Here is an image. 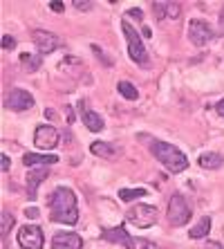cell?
I'll list each match as a JSON object with an SVG mask.
<instances>
[{
    "instance_id": "cell-20",
    "label": "cell",
    "mask_w": 224,
    "mask_h": 249,
    "mask_svg": "<svg viewBox=\"0 0 224 249\" xmlns=\"http://www.w3.org/2000/svg\"><path fill=\"white\" fill-rule=\"evenodd\" d=\"M117 90H119V94H121V97H126L128 101H135V99L139 97V90H137L135 86H132L130 81H119Z\"/></svg>"
},
{
    "instance_id": "cell-15",
    "label": "cell",
    "mask_w": 224,
    "mask_h": 249,
    "mask_svg": "<svg viewBox=\"0 0 224 249\" xmlns=\"http://www.w3.org/2000/svg\"><path fill=\"white\" fill-rule=\"evenodd\" d=\"M58 162L56 155H38V153H25L23 155V164L29 168L36 166H52V164Z\"/></svg>"
},
{
    "instance_id": "cell-21",
    "label": "cell",
    "mask_w": 224,
    "mask_h": 249,
    "mask_svg": "<svg viewBox=\"0 0 224 249\" xmlns=\"http://www.w3.org/2000/svg\"><path fill=\"white\" fill-rule=\"evenodd\" d=\"M90 151H92V155H99V157H112L115 155V148L110 144H105V142H94L92 146H90Z\"/></svg>"
},
{
    "instance_id": "cell-26",
    "label": "cell",
    "mask_w": 224,
    "mask_h": 249,
    "mask_svg": "<svg viewBox=\"0 0 224 249\" xmlns=\"http://www.w3.org/2000/svg\"><path fill=\"white\" fill-rule=\"evenodd\" d=\"M14 47H16V38L9 34L2 36V50H14Z\"/></svg>"
},
{
    "instance_id": "cell-28",
    "label": "cell",
    "mask_w": 224,
    "mask_h": 249,
    "mask_svg": "<svg viewBox=\"0 0 224 249\" xmlns=\"http://www.w3.org/2000/svg\"><path fill=\"white\" fill-rule=\"evenodd\" d=\"M74 7L79 9V12H87V9H92V2H81V0H76Z\"/></svg>"
},
{
    "instance_id": "cell-35",
    "label": "cell",
    "mask_w": 224,
    "mask_h": 249,
    "mask_svg": "<svg viewBox=\"0 0 224 249\" xmlns=\"http://www.w3.org/2000/svg\"><path fill=\"white\" fill-rule=\"evenodd\" d=\"M202 249H222V245L220 243H208V245H204Z\"/></svg>"
},
{
    "instance_id": "cell-11",
    "label": "cell",
    "mask_w": 224,
    "mask_h": 249,
    "mask_svg": "<svg viewBox=\"0 0 224 249\" xmlns=\"http://www.w3.org/2000/svg\"><path fill=\"white\" fill-rule=\"evenodd\" d=\"M101 238H103V240H110V243L123 245V249H137V240H132L130 233L123 229V225L115 227V229H105V231L101 233Z\"/></svg>"
},
{
    "instance_id": "cell-34",
    "label": "cell",
    "mask_w": 224,
    "mask_h": 249,
    "mask_svg": "<svg viewBox=\"0 0 224 249\" xmlns=\"http://www.w3.org/2000/svg\"><path fill=\"white\" fill-rule=\"evenodd\" d=\"M215 110H218V115H220V117H224V99L220 101L218 106H215Z\"/></svg>"
},
{
    "instance_id": "cell-12",
    "label": "cell",
    "mask_w": 224,
    "mask_h": 249,
    "mask_svg": "<svg viewBox=\"0 0 224 249\" xmlns=\"http://www.w3.org/2000/svg\"><path fill=\"white\" fill-rule=\"evenodd\" d=\"M83 247V240L81 236L72 231H58L52 238V249H81Z\"/></svg>"
},
{
    "instance_id": "cell-7",
    "label": "cell",
    "mask_w": 224,
    "mask_h": 249,
    "mask_svg": "<svg viewBox=\"0 0 224 249\" xmlns=\"http://www.w3.org/2000/svg\"><path fill=\"white\" fill-rule=\"evenodd\" d=\"M43 243H45V238H43V229L36 225H25L20 227V231H18V245L23 249H43Z\"/></svg>"
},
{
    "instance_id": "cell-38",
    "label": "cell",
    "mask_w": 224,
    "mask_h": 249,
    "mask_svg": "<svg viewBox=\"0 0 224 249\" xmlns=\"http://www.w3.org/2000/svg\"><path fill=\"white\" fill-rule=\"evenodd\" d=\"M144 36H146V38H150V36H153V32H150V27H144Z\"/></svg>"
},
{
    "instance_id": "cell-22",
    "label": "cell",
    "mask_w": 224,
    "mask_h": 249,
    "mask_svg": "<svg viewBox=\"0 0 224 249\" xmlns=\"http://www.w3.org/2000/svg\"><path fill=\"white\" fill-rule=\"evenodd\" d=\"M12 229H14V215L9 211H2L0 213V233H2V238H7V233Z\"/></svg>"
},
{
    "instance_id": "cell-31",
    "label": "cell",
    "mask_w": 224,
    "mask_h": 249,
    "mask_svg": "<svg viewBox=\"0 0 224 249\" xmlns=\"http://www.w3.org/2000/svg\"><path fill=\"white\" fill-rule=\"evenodd\" d=\"M0 164H2V171H9V166H12L9 155H0Z\"/></svg>"
},
{
    "instance_id": "cell-23",
    "label": "cell",
    "mask_w": 224,
    "mask_h": 249,
    "mask_svg": "<svg viewBox=\"0 0 224 249\" xmlns=\"http://www.w3.org/2000/svg\"><path fill=\"white\" fill-rule=\"evenodd\" d=\"M179 14H182V5H177V2H168L166 5V16L172 18V20H177Z\"/></svg>"
},
{
    "instance_id": "cell-25",
    "label": "cell",
    "mask_w": 224,
    "mask_h": 249,
    "mask_svg": "<svg viewBox=\"0 0 224 249\" xmlns=\"http://www.w3.org/2000/svg\"><path fill=\"white\" fill-rule=\"evenodd\" d=\"M92 52H94V56H97V58H99V61H103V63H105V65H112V61H110V58H108V56H105V54H103V52H101V47H99V45H92Z\"/></svg>"
},
{
    "instance_id": "cell-4",
    "label": "cell",
    "mask_w": 224,
    "mask_h": 249,
    "mask_svg": "<svg viewBox=\"0 0 224 249\" xmlns=\"http://www.w3.org/2000/svg\"><path fill=\"white\" fill-rule=\"evenodd\" d=\"M190 215H193V211H190V207L186 204L184 196L175 193V196L168 200V222H171L172 227H184L186 222L190 220Z\"/></svg>"
},
{
    "instance_id": "cell-5",
    "label": "cell",
    "mask_w": 224,
    "mask_h": 249,
    "mask_svg": "<svg viewBox=\"0 0 224 249\" xmlns=\"http://www.w3.org/2000/svg\"><path fill=\"white\" fill-rule=\"evenodd\" d=\"M128 222H132L139 229H148L157 222V207H150V204H137V207L128 209L126 213Z\"/></svg>"
},
{
    "instance_id": "cell-36",
    "label": "cell",
    "mask_w": 224,
    "mask_h": 249,
    "mask_svg": "<svg viewBox=\"0 0 224 249\" xmlns=\"http://www.w3.org/2000/svg\"><path fill=\"white\" fill-rule=\"evenodd\" d=\"M45 117H47V119H56V112L47 108V110H45Z\"/></svg>"
},
{
    "instance_id": "cell-10",
    "label": "cell",
    "mask_w": 224,
    "mask_h": 249,
    "mask_svg": "<svg viewBox=\"0 0 224 249\" xmlns=\"http://www.w3.org/2000/svg\"><path fill=\"white\" fill-rule=\"evenodd\" d=\"M34 144L40 151H52L58 146V130L52 126H38L34 133Z\"/></svg>"
},
{
    "instance_id": "cell-30",
    "label": "cell",
    "mask_w": 224,
    "mask_h": 249,
    "mask_svg": "<svg viewBox=\"0 0 224 249\" xmlns=\"http://www.w3.org/2000/svg\"><path fill=\"white\" fill-rule=\"evenodd\" d=\"M137 247H141V249H161V247H157L155 243H148V240H139Z\"/></svg>"
},
{
    "instance_id": "cell-19",
    "label": "cell",
    "mask_w": 224,
    "mask_h": 249,
    "mask_svg": "<svg viewBox=\"0 0 224 249\" xmlns=\"http://www.w3.org/2000/svg\"><path fill=\"white\" fill-rule=\"evenodd\" d=\"M144 196H148L146 189H119V200L121 202H132V200L144 197Z\"/></svg>"
},
{
    "instance_id": "cell-37",
    "label": "cell",
    "mask_w": 224,
    "mask_h": 249,
    "mask_svg": "<svg viewBox=\"0 0 224 249\" xmlns=\"http://www.w3.org/2000/svg\"><path fill=\"white\" fill-rule=\"evenodd\" d=\"M72 122H74V112L68 108V124H72Z\"/></svg>"
},
{
    "instance_id": "cell-32",
    "label": "cell",
    "mask_w": 224,
    "mask_h": 249,
    "mask_svg": "<svg viewBox=\"0 0 224 249\" xmlns=\"http://www.w3.org/2000/svg\"><path fill=\"white\" fill-rule=\"evenodd\" d=\"M128 16H132V18H137V20H141V18H144V14H141V9H130V12H128Z\"/></svg>"
},
{
    "instance_id": "cell-33",
    "label": "cell",
    "mask_w": 224,
    "mask_h": 249,
    "mask_svg": "<svg viewBox=\"0 0 224 249\" xmlns=\"http://www.w3.org/2000/svg\"><path fill=\"white\" fill-rule=\"evenodd\" d=\"M220 34H224V7H222V12H220Z\"/></svg>"
},
{
    "instance_id": "cell-2",
    "label": "cell",
    "mask_w": 224,
    "mask_h": 249,
    "mask_svg": "<svg viewBox=\"0 0 224 249\" xmlns=\"http://www.w3.org/2000/svg\"><path fill=\"white\" fill-rule=\"evenodd\" d=\"M150 151H153V155H155L157 160L171 171V173H182V171L189 168V160H186V155L179 151V148H175L172 144H168V142L155 139V142L150 144Z\"/></svg>"
},
{
    "instance_id": "cell-29",
    "label": "cell",
    "mask_w": 224,
    "mask_h": 249,
    "mask_svg": "<svg viewBox=\"0 0 224 249\" xmlns=\"http://www.w3.org/2000/svg\"><path fill=\"white\" fill-rule=\"evenodd\" d=\"M50 9H52V12H56V14H63L65 12V5H63V2H50Z\"/></svg>"
},
{
    "instance_id": "cell-1",
    "label": "cell",
    "mask_w": 224,
    "mask_h": 249,
    "mask_svg": "<svg viewBox=\"0 0 224 249\" xmlns=\"http://www.w3.org/2000/svg\"><path fill=\"white\" fill-rule=\"evenodd\" d=\"M50 211H52V220L61 225H76L79 222V207H76V196L68 186H58L47 200Z\"/></svg>"
},
{
    "instance_id": "cell-6",
    "label": "cell",
    "mask_w": 224,
    "mask_h": 249,
    "mask_svg": "<svg viewBox=\"0 0 224 249\" xmlns=\"http://www.w3.org/2000/svg\"><path fill=\"white\" fill-rule=\"evenodd\" d=\"M189 38L195 47H204L215 38V32L211 29V25L204 20H190L189 23Z\"/></svg>"
},
{
    "instance_id": "cell-3",
    "label": "cell",
    "mask_w": 224,
    "mask_h": 249,
    "mask_svg": "<svg viewBox=\"0 0 224 249\" xmlns=\"http://www.w3.org/2000/svg\"><path fill=\"white\" fill-rule=\"evenodd\" d=\"M121 32L126 34L128 54H130V58L137 65H141V68H148V54H146V47H144V43H141V38H139L137 29L132 27L128 20H121Z\"/></svg>"
},
{
    "instance_id": "cell-9",
    "label": "cell",
    "mask_w": 224,
    "mask_h": 249,
    "mask_svg": "<svg viewBox=\"0 0 224 249\" xmlns=\"http://www.w3.org/2000/svg\"><path fill=\"white\" fill-rule=\"evenodd\" d=\"M5 106L14 112H23V110H29V108L34 106V97H32L27 90H23V88H14L12 92L7 94Z\"/></svg>"
},
{
    "instance_id": "cell-16",
    "label": "cell",
    "mask_w": 224,
    "mask_h": 249,
    "mask_svg": "<svg viewBox=\"0 0 224 249\" xmlns=\"http://www.w3.org/2000/svg\"><path fill=\"white\" fill-rule=\"evenodd\" d=\"M197 162H200L202 168H207V171H218L224 164V157L220 153H202Z\"/></svg>"
},
{
    "instance_id": "cell-14",
    "label": "cell",
    "mask_w": 224,
    "mask_h": 249,
    "mask_svg": "<svg viewBox=\"0 0 224 249\" xmlns=\"http://www.w3.org/2000/svg\"><path fill=\"white\" fill-rule=\"evenodd\" d=\"M81 119H83V124L87 126V130H92V133H101L103 130V117L97 115L94 110H87L86 108V101H81Z\"/></svg>"
},
{
    "instance_id": "cell-27",
    "label": "cell",
    "mask_w": 224,
    "mask_h": 249,
    "mask_svg": "<svg viewBox=\"0 0 224 249\" xmlns=\"http://www.w3.org/2000/svg\"><path fill=\"white\" fill-rule=\"evenodd\" d=\"M25 215H27L29 220H36V218L40 215V211L36 207H27V209H25Z\"/></svg>"
},
{
    "instance_id": "cell-24",
    "label": "cell",
    "mask_w": 224,
    "mask_h": 249,
    "mask_svg": "<svg viewBox=\"0 0 224 249\" xmlns=\"http://www.w3.org/2000/svg\"><path fill=\"white\" fill-rule=\"evenodd\" d=\"M166 5H168V2H153L155 18H164V16H166Z\"/></svg>"
},
{
    "instance_id": "cell-18",
    "label": "cell",
    "mask_w": 224,
    "mask_h": 249,
    "mask_svg": "<svg viewBox=\"0 0 224 249\" xmlns=\"http://www.w3.org/2000/svg\"><path fill=\"white\" fill-rule=\"evenodd\" d=\"M20 63H23L29 72H36V70L43 65V54H20Z\"/></svg>"
},
{
    "instance_id": "cell-8",
    "label": "cell",
    "mask_w": 224,
    "mask_h": 249,
    "mask_svg": "<svg viewBox=\"0 0 224 249\" xmlns=\"http://www.w3.org/2000/svg\"><path fill=\"white\" fill-rule=\"evenodd\" d=\"M32 38H34V45L38 47V54H50V52H54L56 47L63 45V41H61L56 34L47 32V29H34V32H32Z\"/></svg>"
},
{
    "instance_id": "cell-17",
    "label": "cell",
    "mask_w": 224,
    "mask_h": 249,
    "mask_svg": "<svg viewBox=\"0 0 224 249\" xmlns=\"http://www.w3.org/2000/svg\"><path fill=\"white\" fill-rule=\"evenodd\" d=\"M208 231H211V218H208V215H204V218H202V220L189 231V236L193 238V240H202V238H207Z\"/></svg>"
},
{
    "instance_id": "cell-13",
    "label": "cell",
    "mask_w": 224,
    "mask_h": 249,
    "mask_svg": "<svg viewBox=\"0 0 224 249\" xmlns=\"http://www.w3.org/2000/svg\"><path fill=\"white\" fill-rule=\"evenodd\" d=\"M47 175H50V171H47V166H38V168H32L27 173V197L34 202L36 197V191H38V184L43 180H45Z\"/></svg>"
}]
</instances>
